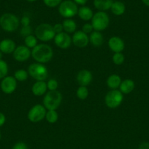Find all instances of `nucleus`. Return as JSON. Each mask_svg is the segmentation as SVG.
<instances>
[{
    "instance_id": "obj_24",
    "label": "nucleus",
    "mask_w": 149,
    "mask_h": 149,
    "mask_svg": "<svg viewBox=\"0 0 149 149\" xmlns=\"http://www.w3.org/2000/svg\"><path fill=\"white\" fill-rule=\"evenodd\" d=\"M63 29H64V32L67 33H74L77 29V24L75 21L72 19L68 18L65 19L62 23Z\"/></svg>"
},
{
    "instance_id": "obj_18",
    "label": "nucleus",
    "mask_w": 149,
    "mask_h": 149,
    "mask_svg": "<svg viewBox=\"0 0 149 149\" xmlns=\"http://www.w3.org/2000/svg\"><path fill=\"white\" fill-rule=\"evenodd\" d=\"M104 42V36L100 31H93L89 35V43L95 47H99Z\"/></svg>"
},
{
    "instance_id": "obj_5",
    "label": "nucleus",
    "mask_w": 149,
    "mask_h": 149,
    "mask_svg": "<svg viewBox=\"0 0 149 149\" xmlns=\"http://www.w3.org/2000/svg\"><path fill=\"white\" fill-rule=\"evenodd\" d=\"M29 76L36 81H45L48 77V71L42 63H34L29 65L28 68Z\"/></svg>"
},
{
    "instance_id": "obj_22",
    "label": "nucleus",
    "mask_w": 149,
    "mask_h": 149,
    "mask_svg": "<svg viewBox=\"0 0 149 149\" xmlns=\"http://www.w3.org/2000/svg\"><path fill=\"white\" fill-rule=\"evenodd\" d=\"M112 2V0H94L93 4L95 8L99 11L104 12L110 9Z\"/></svg>"
},
{
    "instance_id": "obj_30",
    "label": "nucleus",
    "mask_w": 149,
    "mask_h": 149,
    "mask_svg": "<svg viewBox=\"0 0 149 149\" xmlns=\"http://www.w3.org/2000/svg\"><path fill=\"white\" fill-rule=\"evenodd\" d=\"M8 65L3 60H0V79L6 77L8 74Z\"/></svg>"
},
{
    "instance_id": "obj_33",
    "label": "nucleus",
    "mask_w": 149,
    "mask_h": 149,
    "mask_svg": "<svg viewBox=\"0 0 149 149\" xmlns=\"http://www.w3.org/2000/svg\"><path fill=\"white\" fill-rule=\"evenodd\" d=\"M62 0H43V2L49 7H56L59 5Z\"/></svg>"
},
{
    "instance_id": "obj_40",
    "label": "nucleus",
    "mask_w": 149,
    "mask_h": 149,
    "mask_svg": "<svg viewBox=\"0 0 149 149\" xmlns=\"http://www.w3.org/2000/svg\"><path fill=\"white\" fill-rule=\"evenodd\" d=\"M88 0H74V2L76 3V4H80V5H83L86 3Z\"/></svg>"
},
{
    "instance_id": "obj_23",
    "label": "nucleus",
    "mask_w": 149,
    "mask_h": 149,
    "mask_svg": "<svg viewBox=\"0 0 149 149\" xmlns=\"http://www.w3.org/2000/svg\"><path fill=\"white\" fill-rule=\"evenodd\" d=\"M110 10L111 12H112L115 15H123L125 13V4L120 1H114V2H112V6H111L110 7Z\"/></svg>"
},
{
    "instance_id": "obj_37",
    "label": "nucleus",
    "mask_w": 149,
    "mask_h": 149,
    "mask_svg": "<svg viewBox=\"0 0 149 149\" xmlns=\"http://www.w3.org/2000/svg\"><path fill=\"white\" fill-rule=\"evenodd\" d=\"M20 23H21V25L23 26H30V18H29V16H27V15L23 16L21 18V20H20Z\"/></svg>"
},
{
    "instance_id": "obj_34",
    "label": "nucleus",
    "mask_w": 149,
    "mask_h": 149,
    "mask_svg": "<svg viewBox=\"0 0 149 149\" xmlns=\"http://www.w3.org/2000/svg\"><path fill=\"white\" fill-rule=\"evenodd\" d=\"M82 31L86 34H90L93 31V28L91 23H85L82 27Z\"/></svg>"
},
{
    "instance_id": "obj_31",
    "label": "nucleus",
    "mask_w": 149,
    "mask_h": 149,
    "mask_svg": "<svg viewBox=\"0 0 149 149\" xmlns=\"http://www.w3.org/2000/svg\"><path fill=\"white\" fill-rule=\"evenodd\" d=\"M32 32H33V30H32V28L30 26H22V28L20 30V34L21 36L26 38L32 35Z\"/></svg>"
},
{
    "instance_id": "obj_6",
    "label": "nucleus",
    "mask_w": 149,
    "mask_h": 149,
    "mask_svg": "<svg viewBox=\"0 0 149 149\" xmlns=\"http://www.w3.org/2000/svg\"><path fill=\"white\" fill-rule=\"evenodd\" d=\"M110 24V18L108 15L105 12L99 11L93 15L91 19V25L93 30L102 31L105 30Z\"/></svg>"
},
{
    "instance_id": "obj_28",
    "label": "nucleus",
    "mask_w": 149,
    "mask_h": 149,
    "mask_svg": "<svg viewBox=\"0 0 149 149\" xmlns=\"http://www.w3.org/2000/svg\"><path fill=\"white\" fill-rule=\"evenodd\" d=\"M76 95H77V98L80 100H86L89 96V90H88L87 87L80 86L76 91Z\"/></svg>"
},
{
    "instance_id": "obj_29",
    "label": "nucleus",
    "mask_w": 149,
    "mask_h": 149,
    "mask_svg": "<svg viewBox=\"0 0 149 149\" xmlns=\"http://www.w3.org/2000/svg\"><path fill=\"white\" fill-rule=\"evenodd\" d=\"M112 60L115 65H121L124 63V61H125V57L122 52H117V53L113 54Z\"/></svg>"
},
{
    "instance_id": "obj_32",
    "label": "nucleus",
    "mask_w": 149,
    "mask_h": 149,
    "mask_svg": "<svg viewBox=\"0 0 149 149\" xmlns=\"http://www.w3.org/2000/svg\"><path fill=\"white\" fill-rule=\"evenodd\" d=\"M58 83L55 79H51L47 82V87L49 91H56L58 88Z\"/></svg>"
},
{
    "instance_id": "obj_38",
    "label": "nucleus",
    "mask_w": 149,
    "mask_h": 149,
    "mask_svg": "<svg viewBox=\"0 0 149 149\" xmlns=\"http://www.w3.org/2000/svg\"><path fill=\"white\" fill-rule=\"evenodd\" d=\"M138 149H149V143L144 141L139 145Z\"/></svg>"
},
{
    "instance_id": "obj_13",
    "label": "nucleus",
    "mask_w": 149,
    "mask_h": 149,
    "mask_svg": "<svg viewBox=\"0 0 149 149\" xmlns=\"http://www.w3.org/2000/svg\"><path fill=\"white\" fill-rule=\"evenodd\" d=\"M72 42L78 48H84L89 43V36L82 31H75L72 37Z\"/></svg>"
},
{
    "instance_id": "obj_26",
    "label": "nucleus",
    "mask_w": 149,
    "mask_h": 149,
    "mask_svg": "<svg viewBox=\"0 0 149 149\" xmlns=\"http://www.w3.org/2000/svg\"><path fill=\"white\" fill-rule=\"evenodd\" d=\"M29 73L24 69H18L14 73V78L18 81H25L28 79Z\"/></svg>"
},
{
    "instance_id": "obj_41",
    "label": "nucleus",
    "mask_w": 149,
    "mask_h": 149,
    "mask_svg": "<svg viewBox=\"0 0 149 149\" xmlns=\"http://www.w3.org/2000/svg\"><path fill=\"white\" fill-rule=\"evenodd\" d=\"M142 1L143 2V4H145L148 7H149V0H142Z\"/></svg>"
},
{
    "instance_id": "obj_3",
    "label": "nucleus",
    "mask_w": 149,
    "mask_h": 149,
    "mask_svg": "<svg viewBox=\"0 0 149 149\" xmlns=\"http://www.w3.org/2000/svg\"><path fill=\"white\" fill-rule=\"evenodd\" d=\"M35 36L41 42H49L53 39L56 36L53 27L49 23H41L36 27L34 30Z\"/></svg>"
},
{
    "instance_id": "obj_7",
    "label": "nucleus",
    "mask_w": 149,
    "mask_h": 149,
    "mask_svg": "<svg viewBox=\"0 0 149 149\" xmlns=\"http://www.w3.org/2000/svg\"><path fill=\"white\" fill-rule=\"evenodd\" d=\"M124 95L119 90H111L105 97V103L109 109H116L122 103Z\"/></svg>"
},
{
    "instance_id": "obj_2",
    "label": "nucleus",
    "mask_w": 149,
    "mask_h": 149,
    "mask_svg": "<svg viewBox=\"0 0 149 149\" xmlns=\"http://www.w3.org/2000/svg\"><path fill=\"white\" fill-rule=\"evenodd\" d=\"M62 101V95L58 90L49 91L45 93L43 97L44 107L46 110H56L61 105Z\"/></svg>"
},
{
    "instance_id": "obj_11",
    "label": "nucleus",
    "mask_w": 149,
    "mask_h": 149,
    "mask_svg": "<svg viewBox=\"0 0 149 149\" xmlns=\"http://www.w3.org/2000/svg\"><path fill=\"white\" fill-rule=\"evenodd\" d=\"M13 58L18 62H24L32 56V50L25 45H19L16 47L13 53Z\"/></svg>"
},
{
    "instance_id": "obj_42",
    "label": "nucleus",
    "mask_w": 149,
    "mask_h": 149,
    "mask_svg": "<svg viewBox=\"0 0 149 149\" xmlns=\"http://www.w3.org/2000/svg\"><path fill=\"white\" fill-rule=\"evenodd\" d=\"M2 57H3V53L0 51V60H2Z\"/></svg>"
},
{
    "instance_id": "obj_8",
    "label": "nucleus",
    "mask_w": 149,
    "mask_h": 149,
    "mask_svg": "<svg viewBox=\"0 0 149 149\" xmlns=\"http://www.w3.org/2000/svg\"><path fill=\"white\" fill-rule=\"evenodd\" d=\"M77 11H78V8H77V4L71 0H65L64 1H61L58 7L59 14L66 19L74 17L77 14Z\"/></svg>"
},
{
    "instance_id": "obj_27",
    "label": "nucleus",
    "mask_w": 149,
    "mask_h": 149,
    "mask_svg": "<svg viewBox=\"0 0 149 149\" xmlns=\"http://www.w3.org/2000/svg\"><path fill=\"white\" fill-rule=\"evenodd\" d=\"M37 37L34 35H30V36H27V37L24 38V44L25 46L27 47L29 49H33L34 47L37 46L38 45L37 44Z\"/></svg>"
},
{
    "instance_id": "obj_9",
    "label": "nucleus",
    "mask_w": 149,
    "mask_h": 149,
    "mask_svg": "<svg viewBox=\"0 0 149 149\" xmlns=\"http://www.w3.org/2000/svg\"><path fill=\"white\" fill-rule=\"evenodd\" d=\"M46 112V109L43 105L36 104L32 106L28 112V119L32 123H38L45 119Z\"/></svg>"
},
{
    "instance_id": "obj_4",
    "label": "nucleus",
    "mask_w": 149,
    "mask_h": 149,
    "mask_svg": "<svg viewBox=\"0 0 149 149\" xmlns=\"http://www.w3.org/2000/svg\"><path fill=\"white\" fill-rule=\"evenodd\" d=\"M18 17L11 13H5L0 17V26L7 32L15 31L19 27Z\"/></svg>"
},
{
    "instance_id": "obj_36",
    "label": "nucleus",
    "mask_w": 149,
    "mask_h": 149,
    "mask_svg": "<svg viewBox=\"0 0 149 149\" xmlns=\"http://www.w3.org/2000/svg\"><path fill=\"white\" fill-rule=\"evenodd\" d=\"M12 149H28V146L25 143L18 142L13 146Z\"/></svg>"
},
{
    "instance_id": "obj_20",
    "label": "nucleus",
    "mask_w": 149,
    "mask_h": 149,
    "mask_svg": "<svg viewBox=\"0 0 149 149\" xmlns=\"http://www.w3.org/2000/svg\"><path fill=\"white\" fill-rule=\"evenodd\" d=\"M122 81L121 78L118 74H111L108 78L107 79V85L111 90H118L119 88L121 83Z\"/></svg>"
},
{
    "instance_id": "obj_39",
    "label": "nucleus",
    "mask_w": 149,
    "mask_h": 149,
    "mask_svg": "<svg viewBox=\"0 0 149 149\" xmlns=\"http://www.w3.org/2000/svg\"><path fill=\"white\" fill-rule=\"evenodd\" d=\"M6 122V116L3 113L0 112V127L4 125Z\"/></svg>"
},
{
    "instance_id": "obj_12",
    "label": "nucleus",
    "mask_w": 149,
    "mask_h": 149,
    "mask_svg": "<svg viewBox=\"0 0 149 149\" xmlns=\"http://www.w3.org/2000/svg\"><path fill=\"white\" fill-rule=\"evenodd\" d=\"M54 43L60 49H65L70 47L72 45V37L70 34L66 32H61V33L56 34L53 39Z\"/></svg>"
},
{
    "instance_id": "obj_43",
    "label": "nucleus",
    "mask_w": 149,
    "mask_h": 149,
    "mask_svg": "<svg viewBox=\"0 0 149 149\" xmlns=\"http://www.w3.org/2000/svg\"><path fill=\"white\" fill-rule=\"evenodd\" d=\"M28 1H30V2H32V1H36V0H27Z\"/></svg>"
},
{
    "instance_id": "obj_10",
    "label": "nucleus",
    "mask_w": 149,
    "mask_h": 149,
    "mask_svg": "<svg viewBox=\"0 0 149 149\" xmlns=\"http://www.w3.org/2000/svg\"><path fill=\"white\" fill-rule=\"evenodd\" d=\"M0 87L1 91L7 95L12 94L17 88V80L14 78V77L7 76L1 79Z\"/></svg>"
},
{
    "instance_id": "obj_1",
    "label": "nucleus",
    "mask_w": 149,
    "mask_h": 149,
    "mask_svg": "<svg viewBox=\"0 0 149 149\" xmlns=\"http://www.w3.org/2000/svg\"><path fill=\"white\" fill-rule=\"evenodd\" d=\"M53 56V51L52 47L46 44H38L32 49V57L39 63H48Z\"/></svg>"
},
{
    "instance_id": "obj_16",
    "label": "nucleus",
    "mask_w": 149,
    "mask_h": 149,
    "mask_svg": "<svg viewBox=\"0 0 149 149\" xmlns=\"http://www.w3.org/2000/svg\"><path fill=\"white\" fill-rule=\"evenodd\" d=\"M16 48V45L11 39H4L0 42V51L3 54L13 53Z\"/></svg>"
},
{
    "instance_id": "obj_21",
    "label": "nucleus",
    "mask_w": 149,
    "mask_h": 149,
    "mask_svg": "<svg viewBox=\"0 0 149 149\" xmlns=\"http://www.w3.org/2000/svg\"><path fill=\"white\" fill-rule=\"evenodd\" d=\"M77 15H78L79 17L81 20H85V21H88V20H91L92 17L93 16V11L91 8L89 7H82L80 9H78L77 11Z\"/></svg>"
},
{
    "instance_id": "obj_17",
    "label": "nucleus",
    "mask_w": 149,
    "mask_h": 149,
    "mask_svg": "<svg viewBox=\"0 0 149 149\" xmlns=\"http://www.w3.org/2000/svg\"><path fill=\"white\" fill-rule=\"evenodd\" d=\"M48 87L45 81H37L32 87V92L35 96H42L45 95Z\"/></svg>"
},
{
    "instance_id": "obj_25",
    "label": "nucleus",
    "mask_w": 149,
    "mask_h": 149,
    "mask_svg": "<svg viewBox=\"0 0 149 149\" xmlns=\"http://www.w3.org/2000/svg\"><path fill=\"white\" fill-rule=\"evenodd\" d=\"M45 119L50 124H54L58 121V114L56 110H49L46 112Z\"/></svg>"
},
{
    "instance_id": "obj_15",
    "label": "nucleus",
    "mask_w": 149,
    "mask_h": 149,
    "mask_svg": "<svg viewBox=\"0 0 149 149\" xmlns=\"http://www.w3.org/2000/svg\"><path fill=\"white\" fill-rule=\"evenodd\" d=\"M108 47L114 52H121L125 48V43L121 38L118 36H112L108 40Z\"/></svg>"
},
{
    "instance_id": "obj_35",
    "label": "nucleus",
    "mask_w": 149,
    "mask_h": 149,
    "mask_svg": "<svg viewBox=\"0 0 149 149\" xmlns=\"http://www.w3.org/2000/svg\"><path fill=\"white\" fill-rule=\"evenodd\" d=\"M53 27L54 32L56 33V34H58V33H61V32H64V29H63V25L62 23H56L54 26H53Z\"/></svg>"
},
{
    "instance_id": "obj_19",
    "label": "nucleus",
    "mask_w": 149,
    "mask_h": 149,
    "mask_svg": "<svg viewBox=\"0 0 149 149\" xmlns=\"http://www.w3.org/2000/svg\"><path fill=\"white\" fill-rule=\"evenodd\" d=\"M134 87H135L134 81L130 79H124L121 81V85L118 89L123 95H127L131 93L134 90Z\"/></svg>"
},
{
    "instance_id": "obj_44",
    "label": "nucleus",
    "mask_w": 149,
    "mask_h": 149,
    "mask_svg": "<svg viewBox=\"0 0 149 149\" xmlns=\"http://www.w3.org/2000/svg\"><path fill=\"white\" fill-rule=\"evenodd\" d=\"M1 132H0V139H1Z\"/></svg>"
},
{
    "instance_id": "obj_14",
    "label": "nucleus",
    "mask_w": 149,
    "mask_h": 149,
    "mask_svg": "<svg viewBox=\"0 0 149 149\" xmlns=\"http://www.w3.org/2000/svg\"><path fill=\"white\" fill-rule=\"evenodd\" d=\"M77 83L80 86L87 87L91 84L93 79V76L91 72L87 69H82L77 73L76 77Z\"/></svg>"
}]
</instances>
